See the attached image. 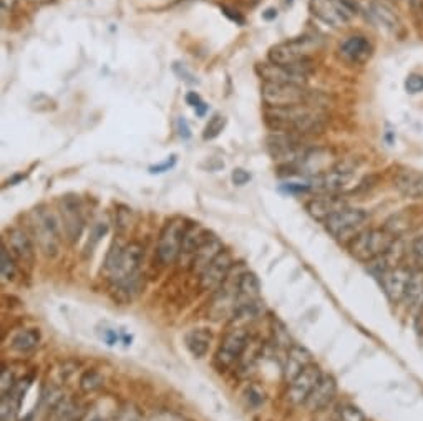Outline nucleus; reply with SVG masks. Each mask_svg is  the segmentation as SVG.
I'll return each mask as SVG.
<instances>
[{"label": "nucleus", "mask_w": 423, "mask_h": 421, "mask_svg": "<svg viewBox=\"0 0 423 421\" xmlns=\"http://www.w3.org/2000/svg\"><path fill=\"white\" fill-rule=\"evenodd\" d=\"M249 181H251V175H249L247 171L241 170V168H238V170L233 171V182L236 186H244Z\"/></svg>", "instance_id": "obj_46"}, {"label": "nucleus", "mask_w": 423, "mask_h": 421, "mask_svg": "<svg viewBox=\"0 0 423 421\" xmlns=\"http://www.w3.org/2000/svg\"><path fill=\"white\" fill-rule=\"evenodd\" d=\"M233 265H234V260L231 252L229 251L221 252V254L211 262L208 268L203 270V274L200 275L201 291L209 292L221 287L224 280L229 277V274H231Z\"/></svg>", "instance_id": "obj_17"}, {"label": "nucleus", "mask_w": 423, "mask_h": 421, "mask_svg": "<svg viewBox=\"0 0 423 421\" xmlns=\"http://www.w3.org/2000/svg\"><path fill=\"white\" fill-rule=\"evenodd\" d=\"M175 165H176V156H175V154H173V156H169L166 161L161 163V165H157V166L149 168V172H153V175H159V172L169 171Z\"/></svg>", "instance_id": "obj_44"}, {"label": "nucleus", "mask_w": 423, "mask_h": 421, "mask_svg": "<svg viewBox=\"0 0 423 421\" xmlns=\"http://www.w3.org/2000/svg\"><path fill=\"white\" fill-rule=\"evenodd\" d=\"M393 186L408 199H423V172L412 168H403L395 175Z\"/></svg>", "instance_id": "obj_22"}, {"label": "nucleus", "mask_w": 423, "mask_h": 421, "mask_svg": "<svg viewBox=\"0 0 423 421\" xmlns=\"http://www.w3.org/2000/svg\"><path fill=\"white\" fill-rule=\"evenodd\" d=\"M60 213H62V222L65 236L70 242L78 241L83 231V213H82V201L78 196L68 194L60 199Z\"/></svg>", "instance_id": "obj_16"}, {"label": "nucleus", "mask_w": 423, "mask_h": 421, "mask_svg": "<svg viewBox=\"0 0 423 421\" xmlns=\"http://www.w3.org/2000/svg\"><path fill=\"white\" fill-rule=\"evenodd\" d=\"M50 415L51 421H82L85 413L80 411L77 403H73L70 400H63L54 411H50Z\"/></svg>", "instance_id": "obj_33"}, {"label": "nucleus", "mask_w": 423, "mask_h": 421, "mask_svg": "<svg viewBox=\"0 0 423 421\" xmlns=\"http://www.w3.org/2000/svg\"><path fill=\"white\" fill-rule=\"evenodd\" d=\"M262 17H264L266 20H272V18L277 17V11H274V8H267V11L262 13Z\"/></svg>", "instance_id": "obj_52"}, {"label": "nucleus", "mask_w": 423, "mask_h": 421, "mask_svg": "<svg viewBox=\"0 0 423 421\" xmlns=\"http://www.w3.org/2000/svg\"><path fill=\"white\" fill-rule=\"evenodd\" d=\"M211 340H213V335L208 329H192L185 337L188 352L195 358H203L208 355Z\"/></svg>", "instance_id": "obj_29"}, {"label": "nucleus", "mask_w": 423, "mask_h": 421, "mask_svg": "<svg viewBox=\"0 0 423 421\" xmlns=\"http://www.w3.org/2000/svg\"><path fill=\"white\" fill-rule=\"evenodd\" d=\"M336 421H365V415L354 405H344L338 408Z\"/></svg>", "instance_id": "obj_37"}, {"label": "nucleus", "mask_w": 423, "mask_h": 421, "mask_svg": "<svg viewBox=\"0 0 423 421\" xmlns=\"http://www.w3.org/2000/svg\"><path fill=\"white\" fill-rule=\"evenodd\" d=\"M403 302H407V306L413 310H422L423 308V269L412 270V277Z\"/></svg>", "instance_id": "obj_31"}, {"label": "nucleus", "mask_w": 423, "mask_h": 421, "mask_svg": "<svg viewBox=\"0 0 423 421\" xmlns=\"http://www.w3.org/2000/svg\"><path fill=\"white\" fill-rule=\"evenodd\" d=\"M298 137L299 134H293V133L269 134L266 139V146L272 160L286 163V165H289V163L295 165V163L302 158V154L307 151V149L302 148V143H300V139Z\"/></svg>", "instance_id": "obj_12"}, {"label": "nucleus", "mask_w": 423, "mask_h": 421, "mask_svg": "<svg viewBox=\"0 0 423 421\" xmlns=\"http://www.w3.org/2000/svg\"><path fill=\"white\" fill-rule=\"evenodd\" d=\"M0 272H2V279L6 282H13L18 272L17 260L13 259V256L8 252L6 246L2 247V252H0Z\"/></svg>", "instance_id": "obj_35"}, {"label": "nucleus", "mask_w": 423, "mask_h": 421, "mask_svg": "<svg viewBox=\"0 0 423 421\" xmlns=\"http://www.w3.org/2000/svg\"><path fill=\"white\" fill-rule=\"evenodd\" d=\"M261 96L264 105L269 108H286V106L305 105V103L314 105V103H310L309 93L304 90V87L299 85L264 82L261 87Z\"/></svg>", "instance_id": "obj_8"}, {"label": "nucleus", "mask_w": 423, "mask_h": 421, "mask_svg": "<svg viewBox=\"0 0 423 421\" xmlns=\"http://www.w3.org/2000/svg\"><path fill=\"white\" fill-rule=\"evenodd\" d=\"M322 372L316 363L309 365L302 373H299L293 382L289 383L288 390V400L293 405H302L307 401L309 395L314 391V388L317 387V383L321 382Z\"/></svg>", "instance_id": "obj_19"}, {"label": "nucleus", "mask_w": 423, "mask_h": 421, "mask_svg": "<svg viewBox=\"0 0 423 421\" xmlns=\"http://www.w3.org/2000/svg\"><path fill=\"white\" fill-rule=\"evenodd\" d=\"M337 395V382L336 378L331 375H322L321 382L317 383V387L314 388V391L310 393L305 406L309 411H322L326 410L329 405L332 403L333 398Z\"/></svg>", "instance_id": "obj_23"}, {"label": "nucleus", "mask_w": 423, "mask_h": 421, "mask_svg": "<svg viewBox=\"0 0 423 421\" xmlns=\"http://www.w3.org/2000/svg\"><path fill=\"white\" fill-rule=\"evenodd\" d=\"M176 128H178V133H180V137L183 139H190L191 138L190 125H188V121L185 118H183V116H180V118H178Z\"/></svg>", "instance_id": "obj_47"}, {"label": "nucleus", "mask_w": 423, "mask_h": 421, "mask_svg": "<svg viewBox=\"0 0 423 421\" xmlns=\"http://www.w3.org/2000/svg\"><path fill=\"white\" fill-rule=\"evenodd\" d=\"M256 72L264 82L304 87L307 75L312 72V62H310V58L294 65H276L266 62L257 65Z\"/></svg>", "instance_id": "obj_6"}, {"label": "nucleus", "mask_w": 423, "mask_h": 421, "mask_svg": "<svg viewBox=\"0 0 423 421\" xmlns=\"http://www.w3.org/2000/svg\"><path fill=\"white\" fill-rule=\"evenodd\" d=\"M327 115L316 105H295L264 110V121L272 133H293L299 137L319 134L326 130Z\"/></svg>", "instance_id": "obj_1"}, {"label": "nucleus", "mask_w": 423, "mask_h": 421, "mask_svg": "<svg viewBox=\"0 0 423 421\" xmlns=\"http://www.w3.org/2000/svg\"><path fill=\"white\" fill-rule=\"evenodd\" d=\"M0 4H2V11L6 13H8V12H12L13 8H16L18 0H0Z\"/></svg>", "instance_id": "obj_51"}, {"label": "nucleus", "mask_w": 423, "mask_h": 421, "mask_svg": "<svg viewBox=\"0 0 423 421\" xmlns=\"http://www.w3.org/2000/svg\"><path fill=\"white\" fill-rule=\"evenodd\" d=\"M317 49L312 37H298V39L282 42L269 50V62L276 65H294L309 60L310 54Z\"/></svg>", "instance_id": "obj_10"}, {"label": "nucleus", "mask_w": 423, "mask_h": 421, "mask_svg": "<svg viewBox=\"0 0 423 421\" xmlns=\"http://www.w3.org/2000/svg\"><path fill=\"white\" fill-rule=\"evenodd\" d=\"M314 363L312 353L309 352L305 347L300 345H290L288 350V357H286L284 363V378L286 382L290 383L299 373H302L309 365Z\"/></svg>", "instance_id": "obj_26"}, {"label": "nucleus", "mask_w": 423, "mask_h": 421, "mask_svg": "<svg viewBox=\"0 0 423 421\" xmlns=\"http://www.w3.org/2000/svg\"><path fill=\"white\" fill-rule=\"evenodd\" d=\"M342 60L350 65H365L372 58L374 45L364 35H350L338 46Z\"/></svg>", "instance_id": "obj_20"}, {"label": "nucleus", "mask_w": 423, "mask_h": 421, "mask_svg": "<svg viewBox=\"0 0 423 421\" xmlns=\"http://www.w3.org/2000/svg\"><path fill=\"white\" fill-rule=\"evenodd\" d=\"M42 334L39 329H23L18 330L11 340V348L17 353H30L39 347Z\"/></svg>", "instance_id": "obj_30"}, {"label": "nucleus", "mask_w": 423, "mask_h": 421, "mask_svg": "<svg viewBox=\"0 0 423 421\" xmlns=\"http://www.w3.org/2000/svg\"><path fill=\"white\" fill-rule=\"evenodd\" d=\"M369 17L375 25L387 32V34H392V35L400 34L402 30L400 18H398L397 13L393 12V8L388 7L387 4L379 2V0H375V2L370 4Z\"/></svg>", "instance_id": "obj_25"}, {"label": "nucleus", "mask_w": 423, "mask_h": 421, "mask_svg": "<svg viewBox=\"0 0 423 421\" xmlns=\"http://www.w3.org/2000/svg\"><path fill=\"white\" fill-rule=\"evenodd\" d=\"M309 11L319 22L331 29H341L355 15L342 6L341 0H310Z\"/></svg>", "instance_id": "obj_13"}, {"label": "nucleus", "mask_w": 423, "mask_h": 421, "mask_svg": "<svg viewBox=\"0 0 423 421\" xmlns=\"http://www.w3.org/2000/svg\"><path fill=\"white\" fill-rule=\"evenodd\" d=\"M415 15H423V0H407Z\"/></svg>", "instance_id": "obj_49"}, {"label": "nucleus", "mask_w": 423, "mask_h": 421, "mask_svg": "<svg viewBox=\"0 0 423 421\" xmlns=\"http://www.w3.org/2000/svg\"><path fill=\"white\" fill-rule=\"evenodd\" d=\"M108 231V224L106 222H97L95 227L92 229V234H90V239H88V246H87V251L92 252L93 247H95L98 242H100V239L103 236H105Z\"/></svg>", "instance_id": "obj_40"}, {"label": "nucleus", "mask_w": 423, "mask_h": 421, "mask_svg": "<svg viewBox=\"0 0 423 421\" xmlns=\"http://www.w3.org/2000/svg\"><path fill=\"white\" fill-rule=\"evenodd\" d=\"M186 227L188 224L180 218L171 219V221L163 227L157 246V257L163 265H171L180 259L183 237H185Z\"/></svg>", "instance_id": "obj_9"}, {"label": "nucleus", "mask_w": 423, "mask_h": 421, "mask_svg": "<svg viewBox=\"0 0 423 421\" xmlns=\"http://www.w3.org/2000/svg\"><path fill=\"white\" fill-rule=\"evenodd\" d=\"M149 421H186V420L183 418L181 415L175 413V411L163 410V411H158V413H154Z\"/></svg>", "instance_id": "obj_43"}, {"label": "nucleus", "mask_w": 423, "mask_h": 421, "mask_svg": "<svg viewBox=\"0 0 423 421\" xmlns=\"http://www.w3.org/2000/svg\"><path fill=\"white\" fill-rule=\"evenodd\" d=\"M82 421H106V418H105V415L100 413V410L93 408L88 411V413L83 415Z\"/></svg>", "instance_id": "obj_48"}, {"label": "nucleus", "mask_w": 423, "mask_h": 421, "mask_svg": "<svg viewBox=\"0 0 423 421\" xmlns=\"http://www.w3.org/2000/svg\"><path fill=\"white\" fill-rule=\"evenodd\" d=\"M28 2L35 4V6H47V4L54 2V0H28Z\"/></svg>", "instance_id": "obj_54"}, {"label": "nucleus", "mask_w": 423, "mask_h": 421, "mask_svg": "<svg viewBox=\"0 0 423 421\" xmlns=\"http://www.w3.org/2000/svg\"><path fill=\"white\" fill-rule=\"evenodd\" d=\"M32 231L37 239V244L47 257L59 256L60 251V227L59 221L50 210L45 208H37L32 213Z\"/></svg>", "instance_id": "obj_5"}, {"label": "nucleus", "mask_w": 423, "mask_h": 421, "mask_svg": "<svg viewBox=\"0 0 423 421\" xmlns=\"http://www.w3.org/2000/svg\"><path fill=\"white\" fill-rule=\"evenodd\" d=\"M224 126H226V116H223V115H214L213 118L209 120V123L206 125L203 138L206 139V142H208V139L218 138L219 134H221V131L224 130Z\"/></svg>", "instance_id": "obj_36"}, {"label": "nucleus", "mask_w": 423, "mask_h": 421, "mask_svg": "<svg viewBox=\"0 0 423 421\" xmlns=\"http://www.w3.org/2000/svg\"><path fill=\"white\" fill-rule=\"evenodd\" d=\"M282 189L286 193H294V194H302L310 191V184H299V182H288V184L282 186Z\"/></svg>", "instance_id": "obj_45"}, {"label": "nucleus", "mask_w": 423, "mask_h": 421, "mask_svg": "<svg viewBox=\"0 0 423 421\" xmlns=\"http://www.w3.org/2000/svg\"><path fill=\"white\" fill-rule=\"evenodd\" d=\"M397 241V237L392 232H388L385 227L364 229V231L357 234L354 239L347 244V247H349L352 257L369 264V262L377 259V257L387 254Z\"/></svg>", "instance_id": "obj_3"}, {"label": "nucleus", "mask_w": 423, "mask_h": 421, "mask_svg": "<svg viewBox=\"0 0 423 421\" xmlns=\"http://www.w3.org/2000/svg\"><path fill=\"white\" fill-rule=\"evenodd\" d=\"M249 344V335L244 329H231L221 340L214 355V367L221 373L229 372L243 358Z\"/></svg>", "instance_id": "obj_7"}, {"label": "nucleus", "mask_w": 423, "mask_h": 421, "mask_svg": "<svg viewBox=\"0 0 423 421\" xmlns=\"http://www.w3.org/2000/svg\"><path fill=\"white\" fill-rule=\"evenodd\" d=\"M186 101H188V105L192 106V108H196V106H200L201 103H203V100H201L200 95H197V93H195V92L188 93V95H186Z\"/></svg>", "instance_id": "obj_50"}, {"label": "nucleus", "mask_w": 423, "mask_h": 421, "mask_svg": "<svg viewBox=\"0 0 423 421\" xmlns=\"http://www.w3.org/2000/svg\"><path fill=\"white\" fill-rule=\"evenodd\" d=\"M145 249L138 242H130L126 246H113L106 254L103 272L111 284H118L121 280L133 277L138 274V269L143 260Z\"/></svg>", "instance_id": "obj_2"}, {"label": "nucleus", "mask_w": 423, "mask_h": 421, "mask_svg": "<svg viewBox=\"0 0 423 421\" xmlns=\"http://www.w3.org/2000/svg\"><path fill=\"white\" fill-rule=\"evenodd\" d=\"M244 396H246L247 405L252 406V408H256V406L262 405V403H264V400H266L264 391H262L261 388H257V387H254V385L247 387L246 395H244Z\"/></svg>", "instance_id": "obj_39"}, {"label": "nucleus", "mask_w": 423, "mask_h": 421, "mask_svg": "<svg viewBox=\"0 0 423 421\" xmlns=\"http://www.w3.org/2000/svg\"><path fill=\"white\" fill-rule=\"evenodd\" d=\"M206 236H208V231L201 227L197 222L196 224H188L185 237H183L181 256H188V257H190V262H191V257L195 256L196 249L200 247L201 242L204 241Z\"/></svg>", "instance_id": "obj_32"}, {"label": "nucleus", "mask_w": 423, "mask_h": 421, "mask_svg": "<svg viewBox=\"0 0 423 421\" xmlns=\"http://www.w3.org/2000/svg\"><path fill=\"white\" fill-rule=\"evenodd\" d=\"M345 201L342 199V196L338 194H321L317 198L310 199L307 204H305V209L307 213L317 221L326 222L329 218L333 216L337 210H341L342 208H345Z\"/></svg>", "instance_id": "obj_24"}, {"label": "nucleus", "mask_w": 423, "mask_h": 421, "mask_svg": "<svg viewBox=\"0 0 423 421\" xmlns=\"http://www.w3.org/2000/svg\"><path fill=\"white\" fill-rule=\"evenodd\" d=\"M206 110H208V105H206V103H204V101H203V103H201V105H200V106H196V108H195V111H196V115H197V116H204V113H206Z\"/></svg>", "instance_id": "obj_53"}, {"label": "nucleus", "mask_w": 423, "mask_h": 421, "mask_svg": "<svg viewBox=\"0 0 423 421\" xmlns=\"http://www.w3.org/2000/svg\"><path fill=\"white\" fill-rule=\"evenodd\" d=\"M367 222H369V213L365 209L345 206V208L337 210L333 216L329 218L324 224H326V229L333 239L349 244L357 234L364 231Z\"/></svg>", "instance_id": "obj_4"}, {"label": "nucleus", "mask_w": 423, "mask_h": 421, "mask_svg": "<svg viewBox=\"0 0 423 421\" xmlns=\"http://www.w3.org/2000/svg\"><path fill=\"white\" fill-rule=\"evenodd\" d=\"M295 165H298V170L302 172V175L317 177L324 175V172L331 171L332 168L337 165V161L331 149L316 148L307 149Z\"/></svg>", "instance_id": "obj_18"}, {"label": "nucleus", "mask_w": 423, "mask_h": 421, "mask_svg": "<svg viewBox=\"0 0 423 421\" xmlns=\"http://www.w3.org/2000/svg\"><path fill=\"white\" fill-rule=\"evenodd\" d=\"M405 90L412 95L415 93H422L423 92V75L420 73H410L405 80Z\"/></svg>", "instance_id": "obj_41"}, {"label": "nucleus", "mask_w": 423, "mask_h": 421, "mask_svg": "<svg viewBox=\"0 0 423 421\" xmlns=\"http://www.w3.org/2000/svg\"><path fill=\"white\" fill-rule=\"evenodd\" d=\"M80 390L83 393H87V395H90V393H97L98 390H102L103 385H105V378L95 368H88V370H85L82 375H80L78 380Z\"/></svg>", "instance_id": "obj_34"}, {"label": "nucleus", "mask_w": 423, "mask_h": 421, "mask_svg": "<svg viewBox=\"0 0 423 421\" xmlns=\"http://www.w3.org/2000/svg\"><path fill=\"white\" fill-rule=\"evenodd\" d=\"M355 181V168L345 166L338 163L331 171L324 175L312 177L310 189H316L321 194H338L345 193L350 188L352 182Z\"/></svg>", "instance_id": "obj_11"}, {"label": "nucleus", "mask_w": 423, "mask_h": 421, "mask_svg": "<svg viewBox=\"0 0 423 421\" xmlns=\"http://www.w3.org/2000/svg\"><path fill=\"white\" fill-rule=\"evenodd\" d=\"M30 387V378L18 380L11 391L2 395V421H16L20 410L23 395Z\"/></svg>", "instance_id": "obj_27"}, {"label": "nucleus", "mask_w": 423, "mask_h": 421, "mask_svg": "<svg viewBox=\"0 0 423 421\" xmlns=\"http://www.w3.org/2000/svg\"><path fill=\"white\" fill-rule=\"evenodd\" d=\"M236 289H238V297L243 301V306H247V303H257V301H259L261 282L254 272L246 270V272L239 274Z\"/></svg>", "instance_id": "obj_28"}, {"label": "nucleus", "mask_w": 423, "mask_h": 421, "mask_svg": "<svg viewBox=\"0 0 423 421\" xmlns=\"http://www.w3.org/2000/svg\"><path fill=\"white\" fill-rule=\"evenodd\" d=\"M4 246L13 256L17 264H20L23 269L32 270L35 264V246L25 231L18 227L8 229L4 237Z\"/></svg>", "instance_id": "obj_14"}, {"label": "nucleus", "mask_w": 423, "mask_h": 421, "mask_svg": "<svg viewBox=\"0 0 423 421\" xmlns=\"http://www.w3.org/2000/svg\"><path fill=\"white\" fill-rule=\"evenodd\" d=\"M223 251H224L223 242H221L214 234L208 232V236L204 237V241L201 242L200 247L196 249L195 256L191 257V262H190L191 272L200 277V275L203 274V270L208 268L211 262H213Z\"/></svg>", "instance_id": "obj_21"}, {"label": "nucleus", "mask_w": 423, "mask_h": 421, "mask_svg": "<svg viewBox=\"0 0 423 421\" xmlns=\"http://www.w3.org/2000/svg\"><path fill=\"white\" fill-rule=\"evenodd\" d=\"M408 252H410L412 260L418 265V269H423V234L412 241Z\"/></svg>", "instance_id": "obj_38"}, {"label": "nucleus", "mask_w": 423, "mask_h": 421, "mask_svg": "<svg viewBox=\"0 0 423 421\" xmlns=\"http://www.w3.org/2000/svg\"><path fill=\"white\" fill-rule=\"evenodd\" d=\"M410 277L412 270L407 265H395V268L380 275V285H382V291L390 302L400 303L405 301Z\"/></svg>", "instance_id": "obj_15"}, {"label": "nucleus", "mask_w": 423, "mask_h": 421, "mask_svg": "<svg viewBox=\"0 0 423 421\" xmlns=\"http://www.w3.org/2000/svg\"><path fill=\"white\" fill-rule=\"evenodd\" d=\"M2 395H6V393H8L12 390L13 387H16V383L18 382L16 375H13V372L11 370V368H7L6 365L2 367Z\"/></svg>", "instance_id": "obj_42"}]
</instances>
